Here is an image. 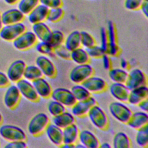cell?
I'll list each match as a JSON object with an SVG mask.
<instances>
[{
	"mask_svg": "<svg viewBox=\"0 0 148 148\" xmlns=\"http://www.w3.org/2000/svg\"><path fill=\"white\" fill-rule=\"evenodd\" d=\"M50 122V119L46 113H38L29 121L27 125L28 132L33 136H38L45 132Z\"/></svg>",
	"mask_w": 148,
	"mask_h": 148,
	"instance_id": "6da1fadb",
	"label": "cell"
},
{
	"mask_svg": "<svg viewBox=\"0 0 148 148\" xmlns=\"http://www.w3.org/2000/svg\"><path fill=\"white\" fill-rule=\"evenodd\" d=\"M87 116L94 127L99 130H105L109 124V117L105 110L98 104L94 105L88 112Z\"/></svg>",
	"mask_w": 148,
	"mask_h": 148,
	"instance_id": "7a4b0ae2",
	"label": "cell"
},
{
	"mask_svg": "<svg viewBox=\"0 0 148 148\" xmlns=\"http://www.w3.org/2000/svg\"><path fill=\"white\" fill-rule=\"evenodd\" d=\"M108 110L110 114L116 120L123 124H127L132 113L126 103L117 101L110 103Z\"/></svg>",
	"mask_w": 148,
	"mask_h": 148,
	"instance_id": "3957f363",
	"label": "cell"
},
{
	"mask_svg": "<svg viewBox=\"0 0 148 148\" xmlns=\"http://www.w3.org/2000/svg\"><path fill=\"white\" fill-rule=\"evenodd\" d=\"M94 73V68L90 63L76 65L71 70L69 78L74 84H82Z\"/></svg>",
	"mask_w": 148,
	"mask_h": 148,
	"instance_id": "277c9868",
	"label": "cell"
},
{
	"mask_svg": "<svg viewBox=\"0 0 148 148\" xmlns=\"http://www.w3.org/2000/svg\"><path fill=\"white\" fill-rule=\"evenodd\" d=\"M0 136L8 142L14 140H26L27 135L20 127L12 124H4L0 126Z\"/></svg>",
	"mask_w": 148,
	"mask_h": 148,
	"instance_id": "5b68a950",
	"label": "cell"
},
{
	"mask_svg": "<svg viewBox=\"0 0 148 148\" xmlns=\"http://www.w3.org/2000/svg\"><path fill=\"white\" fill-rule=\"evenodd\" d=\"M26 30L27 27L23 22L3 25L0 30V38L7 42H13Z\"/></svg>",
	"mask_w": 148,
	"mask_h": 148,
	"instance_id": "8992f818",
	"label": "cell"
},
{
	"mask_svg": "<svg viewBox=\"0 0 148 148\" xmlns=\"http://www.w3.org/2000/svg\"><path fill=\"white\" fill-rule=\"evenodd\" d=\"M50 98L60 102L66 108H71L76 102L71 89L65 87H57L53 89Z\"/></svg>",
	"mask_w": 148,
	"mask_h": 148,
	"instance_id": "52a82bcc",
	"label": "cell"
},
{
	"mask_svg": "<svg viewBox=\"0 0 148 148\" xmlns=\"http://www.w3.org/2000/svg\"><path fill=\"white\" fill-rule=\"evenodd\" d=\"M38 39L32 31L26 30L12 42L14 47L20 51H25L35 46Z\"/></svg>",
	"mask_w": 148,
	"mask_h": 148,
	"instance_id": "ba28073f",
	"label": "cell"
},
{
	"mask_svg": "<svg viewBox=\"0 0 148 148\" xmlns=\"http://www.w3.org/2000/svg\"><path fill=\"white\" fill-rule=\"evenodd\" d=\"M147 76L142 69L134 68L128 72L125 84L130 90L142 86L147 85Z\"/></svg>",
	"mask_w": 148,
	"mask_h": 148,
	"instance_id": "9c48e42d",
	"label": "cell"
},
{
	"mask_svg": "<svg viewBox=\"0 0 148 148\" xmlns=\"http://www.w3.org/2000/svg\"><path fill=\"white\" fill-rule=\"evenodd\" d=\"M106 30L108 40V45L106 53L110 57H117L120 53V49L117 43L116 28L112 21L108 22Z\"/></svg>",
	"mask_w": 148,
	"mask_h": 148,
	"instance_id": "30bf717a",
	"label": "cell"
},
{
	"mask_svg": "<svg viewBox=\"0 0 148 148\" xmlns=\"http://www.w3.org/2000/svg\"><path fill=\"white\" fill-rule=\"evenodd\" d=\"M96 104H97L96 99L93 96L90 95L85 99L76 101L74 105L70 108V112L75 117L82 118L87 116L90 109Z\"/></svg>",
	"mask_w": 148,
	"mask_h": 148,
	"instance_id": "8fae6325",
	"label": "cell"
},
{
	"mask_svg": "<svg viewBox=\"0 0 148 148\" xmlns=\"http://www.w3.org/2000/svg\"><path fill=\"white\" fill-rule=\"evenodd\" d=\"M35 65L40 70L43 76L52 79L57 75V68L51 59L46 56L40 55L35 60Z\"/></svg>",
	"mask_w": 148,
	"mask_h": 148,
	"instance_id": "7c38bea8",
	"label": "cell"
},
{
	"mask_svg": "<svg viewBox=\"0 0 148 148\" xmlns=\"http://www.w3.org/2000/svg\"><path fill=\"white\" fill-rule=\"evenodd\" d=\"M16 85L21 97L32 102H36L39 100L40 98L36 92L32 82L22 78L16 83Z\"/></svg>",
	"mask_w": 148,
	"mask_h": 148,
	"instance_id": "4fadbf2b",
	"label": "cell"
},
{
	"mask_svg": "<svg viewBox=\"0 0 148 148\" xmlns=\"http://www.w3.org/2000/svg\"><path fill=\"white\" fill-rule=\"evenodd\" d=\"M82 84L91 94L102 93L108 88V84L106 80L94 75L89 77Z\"/></svg>",
	"mask_w": 148,
	"mask_h": 148,
	"instance_id": "5bb4252c",
	"label": "cell"
},
{
	"mask_svg": "<svg viewBox=\"0 0 148 148\" xmlns=\"http://www.w3.org/2000/svg\"><path fill=\"white\" fill-rule=\"evenodd\" d=\"M21 98V94L16 84L8 86L3 96V103L7 108L14 109L18 106Z\"/></svg>",
	"mask_w": 148,
	"mask_h": 148,
	"instance_id": "9a60e30c",
	"label": "cell"
},
{
	"mask_svg": "<svg viewBox=\"0 0 148 148\" xmlns=\"http://www.w3.org/2000/svg\"><path fill=\"white\" fill-rule=\"evenodd\" d=\"M26 65V63L22 60H17L12 62L8 67L6 72V75L10 82L16 83L23 78Z\"/></svg>",
	"mask_w": 148,
	"mask_h": 148,
	"instance_id": "2e32d148",
	"label": "cell"
},
{
	"mask_svg": "<svg viewBox=\"0 0 148 148\" xmlns=\"http://www.w3.org/2000/svg\"><path fill=\"white\" fill-rule=\"evenodd\" d=\"M108 88L110 94L116 101L127 102L130 90L125 83L112 82Z\"/></svg>",
	"mask_w": 148,
	"mask_h": 148,
	"instance_id": "e0dca14e",
	"label": "cell"
},
{
	"mask_svg": "<svg viewBox=\"0 0 148 148\" xmlns=\"http://www.w3.org/2000/svg\"><path fill=\"white\" fill-rule=\"evenodd\" d=\"M39 97L43 99L50 98L53 88L49 82L44 76H42L32 82Z\"/></svg>",
	"mask_w": 148,
	"mask_h": 148,
	"instance_id": "ac0fdd59",
	"label": "cell"
},
{
	"mask_svg": "<svg viewBox=\"0 0 148 148\" xmlns=\"http://www.w3.org/2000/svg\"><path fill=\"white\" fill-rule=\"evenodd\" d=\"M78 142L85 148H98L100 145V142L95 134L87 129L80 130Z\"/></svg>",
	"mask_w": 148,
	"mask_h": 148,
	"instance_id": "d6986e66",
	"label": "cell"
},
{
	"mask_svg": "<svg viewBox=\"0 0 148 148\" xmlns=\"http://www.w3.org/2000/svg\"><path fill=\"white\" fill-rule=\"evenodd\" d=\"M49 140L54 145L60 147L63 143L62 129L50 122L44 132Z\"/></svg>",
	"mask_w": 148,
	"mask_h": 148,
	"instance_id": "ffe728a7",
	"label": "cell"
},
{
	"mask_svg": "<svg viewBox=\"0 0 148 148\" xmlns=\"http://www.w3.org/2000/svg\"><path fill=\"white\" fill-rule=\"evenodd\" d=\"M32 31L38 41L49 42L52 30L45 21L36 23L32 24Z\"/></svg>",
	"mask_w": 148,
	"mask_h": 148,
	"instance_id": "44dd1931",
	"label": "cell"
},
{
	"mask_svg": "<svg viewBox=\"0 0 148 148\" xmlns=\"http://www.w3.org/2000/svg\"><path fill=\"white\" fill-rule=\"evenodd\" d=\"M128 126L131 129L137 130L139 128L148 124V114L141 110L132 113V114L127 123Z\"/></svg>",
	"mask_w": 148,
	"mask_h": 148,
	"instance_id": "7402d4cb",
	"label": "cell"
},
{
	"mask_svg": "<svg viewBox=\"0 0 148 148\" xmlns=\"http://www.w3.org/2000/svg\"><path fill=\"white\" fill-rule=\"evenodd\" d=\"M1 16L3 25L23 22L25 18V15L18 8L8 9L1 13Z\"/></svg>",
	"mask_w": 148,
	"mask_h": 148,
	"instance_id": "603a6c76",
	"label": "cell"
},
{
	"mask_svg": "<svg viewBox=\"0 0 148 148\" xmlns=\"http://www.w3.org/2000/svg\"><path fill=\"white\" fill-rule=\"evenodd\" d=\"M147 86H142L130 90L127 102L131 105L137 106L140 102L147 98Z\"/></svg>",
	"mask_w": 148,
	"mask_h": 148,
	"instance_id": "cb8c5ba5",
	"label": "cell"
},
{
	"mask_svg": "<svg viewBox=\"0 0 148 148\" xmlns=\"http://www.w3.org/2000/svg\"><path fill=\"white\" fill-rule=\"evenodd\" d=\"M49 9L45 6L39 3L32 11L28 14L27 18L29 23L31 24L45 21Z\"/></svg>",
	"mask_w": 148,
	"mask_h": 148,
	"instance_id": "d4e9b609",
	"label": "cell"
},
{
	"mask_svg": "<svg viewBox=\"0 0 148 148\" xmlns=\"http://www.w3.org/2000/svg\"><path fill=\"white\" fill-rule=\"evenodd\" d=\"M80 130L75 123L62 129L63 143L75 144L78 142Z\"/></svg>",
	"mask_w": 148,
	"mask_h": 148,
	"instance_id": "484cf974",
	"label": "cell"
},
{
	"mask_svg": "<svg viewBox=\"0 0 148 148\" xmlns=\"http://www.w3.org/2000/svg\"><path fill=\"white\" fill-rule=\"evenodd\" d=\"M76 117L69 111L66 110L61 113L52 117L51 122L57 126L63 129L67 126L75 123Z\"/></svg>",
	"mask_w": 148,
	"mask_h": 148,
	"instance_id": "4316f807",
	"label": "cell"
},
{
	"mask_svg": "<svg viewBox=\"0 0 148 148\" xmlns=\"http://www.w3.org/2000/svg\"><path fill=\"white\" fill-rule=\"evenodd\" d=\"M64 45L70 51L81 46L80 31L74 30L65 36Z\"/></svg>",
	"mask_w": 148,
	"mask_h": 148,
	"instance_id": "83f0119b",
	"label": "cell"
},
{
	"mask_svg": "<svg viewBox=\"0 0 148 148\" xmlns=\"http://www.w3.org/2000/svg\"><path fill=\"white\" fill-rule=\"evenodd\" d=\"M90 59L86 49L82 46L71 51L70 60L76 65L89 63Z\"/></svg>",
	"mask_w": 148,
	"mask_h": 148,
	"instance_id": "f1b7e54d",
	"label": "cell"
},
{
	"mask_svg": "<svg viewBox=\"0 0 148 148\" xmlns=\"http://www.w3.org/2000/svg\"><path fill=\"white\" fill-rule=\"evenodd\" d=\"M112 147L114 148H129L131 147V140L125 132L119 131L116 133L113 138Z\"/></svg>",
	"mask_w": 148,
	"mask_h": 148,
	"instance_id": "f546056e",
	"label": "cell"
},
{
	"mask_svg": "<svg viewBox=\"0 0 148 148\" xmlns=\"http://www.w3.org/2000/svg\"><path fill=\"white\" fill-rule=\"evenodd\" d=\"M128 75V71L121 68H111L109 69L108 76L113 83H125Z\"/></svg>",
	"mask_w": 148,
	"mask_h": 148,
	"instance_id": "4dcf8cb0",
	"label": "cell"
},
{
	"mask_svg": "<svg viewBox=\"0 0 148 148\" xmlns=\"http://www.w3.org/2000/svg\"><path fill=\"white\" fill-rule=\"evenodd\" d=\"M135 140L140 147L145 148L148 146V124L136 130Z\"/></svg>",
	"mask_w": 148,
	"mask_h": 148,
	"instance_id": "1f68e13d",
	"label": "cell"
},
{
	"mask_svg": "<svg viewBox=\"0 0 148 148\" xmlns=\"http://www.w3.org/2000/svg\"><path fill=\"white\" fill-rule=\"evenodd\" d=\"M76 101H81L88 98L91 94L82 84H74L71 88Z\"/></svg>",
	"mask_w": 148,
	"mask_h": 148,
	"instance_id": "d6a6232c",
	"label": "cell"
},
{
	"mask_svg": "<svg viewBox=\"0 0 148 148\" xmlns=\"http://www.w3.org/2000/svg\"><path fill=\"white\" fill-rule=\"evenodd\" d=\"M42 76H43V75L36 65H26L24 72L23 78L29 81L33 82L34 80Z\"/></svg>",
	"mask_w": 148,
	"mask_h": 148,
	"instance_id": "836d02e7",
	"label": "cell"
},
{
	"mask_svg": "<svg viewBox=\"0 0 148 148\" xmlns=\"http://www.w3.org/2000/svg\"><path fill=\"white\" fill-rule=\"evenodd\" d=\"M36 51L40 55H44L49 57H56L54 53V49L49 42L38 41L35 45Z\"/></svg>",
	"mask_w": 148,
	"mask_h": 148,
	"instance_id": "e575fe53",
	"label": "cell"
},
{
	"mask_svg": "<svg viewBox=\"0 0 148 148\" xmlns=\"http://www.w3.org/2000/svg\"><path fill=\"white\" fill-rule=\"evenodd\" d=\"M38 4H39V0H20L17 3V8L25 16Z\"/></svg>",
	"mask_w": 148,
	"mask_h": 148,
	"instance_id": "d590c367",
	"label": "cell"
},
{
	"mask_svg": "<svg viewBox=\"0 0 148 148\" xmlns=\"http://www.w3.org/2000/svg\"><path fill=\"white\" fill-rule=\"evenodd\" d=\"M64 15V10L62 6L49 9L46 21L51 23H55L60 21Z\"/></svg>",
	"mask_w": 148,
	"mask_h": 148,
	"instance_id": "8d00e7d4",
	"label": "cell"
},
{
	"mask_svg": "<svg viewBox=\"0 0 148 148\" xmlns=\"http://www.w3.org/2000/svg\"><path fill=\"white\" fill-rule=\"evenodd\" d=\"M65 38V35L62 31L58 29L52 30L49 43L54 49H55L64 45Z\"/></svg>",
	"mask_w": 148,
	"mask_h": 148,
	"instance_id": "74e56055",
	"label": "cell"
},
{
	"mask_svg": "<svg viewBox=\"0 0 148 148\" xmlns=\"http://www.w3.org/2000/svg\"><path fill=\"white\" fill-rule=\"evenodd\" d=\"M47 109L49 114L51 117L57 116L66 110V108L63 105L53 99H51L49 102L47 106Z\"/></svg>",
	"mask_w": 148,
	"mask_h": 148,
	"instance_id": "f35d334b",
	"label": "cell"
},
{
	"mask_svg": "<svg viewBox=\"0 0 148 148\" xmlns=\"http://www.w3.org/2000/svg\"><path fill=\"white\" fill-rule=\"evenodd\" d=\"M80 42L81 46L84 49L88 48L97 44L94 37L86 31H80Z\"/></svg>",
	"mask_w": 148,
	"mask_h": 148,
	"instance_id": "ab89813d",
	"label": "cell"
},
{
	"mask_svg": "<svg viewBox=\"0 0 148 148\" xmlns=\"http://www.w3.org/2000/svg\"><path fill=\"white\" fill-rule=\"evenodd\" d=\"M86 49L90 58H93V59L101 58L102 56L105 53H106L105 51L101 47V46L97 44L88 48H87Z\"/></svg>",
	"mask_w": 148,
	"mask_h": 148,
	"instance_id": "60d3db41",
	"label": "cell"
},
{
	"mask_svg": "<svg viewBox=\"0 0 148 148\" xmlns=\"http://www.w3.org/2000/svg\"><path fill=\"white\" fill-rule=\"evenodd\" d=\"M54 53L55 56L59 58L64 60H70L71 51L68 50L64 45L55 48L54 50Z\"/></svg>",
	"mask_w": 148,
	"mask_h": 148,
	"instance_id": "b9f144b4",
	"label": "cell"
},
{
	"mask_svg": "<svg viewBox=\"0 0 148 148\" xmlns=\"http://www.w3.org/2000/svg\"><path fill=\"white\" fill-rule=\"evenodd\" d=\"M144 0H125L124 5L127 10L135 11L139 10L140 6Z\"/></svg>",
	"mask_w": 148,
	"mask_h": 148,
	"instance_id": "7bdbcfd3",
	"label": "cell"
},
{
	"mask_svg": "<svg viewBox=\"0 0 148 148\" xmlns=\"http://www.w3.org/2000/svg\"><path fill=\"white\" fill-rule=\"evenodd\" d=\"M99 46L106 53L108 45V40L106 30L104 27H101L99 31Z\"/></svg>",
	"mask_w": 148,
	"mask_h": 148,
	"instance_id": "ee69618b",
	"label": "cell"
},
{
	"mask_svg": "<svg viewBox=\"0 0 148 148\" xmlns=\"http://www.w3.org/2000/svg\"><path fill=\"white\" fill-rule=\"evenodd\" d=\"M39 3L45 6L48 9L60 7L62 6V0H39Z\"/></svg>",
	"mask_w": 148,
	"mask_h": 148,
	"instance_id": "f6af8a7d",
	"label": "cell"
},
{
	"mask_svg": "<svg viewBox=\"0 0 148 148\" xmlns=\"http://www.w3.org/2000/svg\"><path fill=\"white\" fill-rule=\"evenodd\" d=\"M27 147L25 140H14L8 142L5 146V148H25Z\"/></svg>",
	"mask_w": 148,
	"mask_h": 148,
	"instance_id": "bcb514c9",
	"label": "cell"
},
{
	"mask_svg": "<svg viewBox=\"0 0 148 148\" xmlns=\"http://www.w3.org/2000/svg\"><path fill=\"white\" fill-rule=\"evenodd\" d=\"M102 60V63L103 68L106 70H109L112 68V61L110 59V57L106 53H105L102 57L101 58Z\"/></svg>",
	"mask_w": 148,
	"mask_h": 148,
	"instance_id": "7dc6e473",
	"label": "cell"
},
{
	"mask_svg": "<svg viewBox=\"0 0 148 148\" xmlns=\"http://www.w3.org/2000/svg\"><path fill=\"white\" fill-rule=\"evenodd\" d=\"M10 82L6 73L0 71V88L7 87L9 85Z\"/></svg>",
	"mask_w": 148,
	"mask_h": 148,
	"instance_id": "c3c4849f",
	"label": "cell"
},
{
	"mask_svg": "<svg viewBox=\"0 0 148 148\" xmlns=\"http://www.w3.org/2000/svg\"><path fill=\"white\" fill-rule=\"evenodd\" d=\"M139 10L142 12V14L146 18L148 17V0H144L141 4Z\"/></svg>",
	"mask_w": 148,
	"mask_h": 148,
	"instance_id": "681fc988",
	"label": "cell"
},
{
	"mask_svg": "<svg viewBox=\"0 0 148 148\" xmlns=\"http://www.w3.org/2000/svg\"><path fill=\"white\" fill-rule=\"evenodd\" d=\"M137 106L140 109V110L145 112H147V110H148V99H147V98L140 102L138 104Z\"/></svg>",
	"mask_w": 148,
	"mask_h": 148,
	"instance_id": "f907efd6",
	"label": "cell"
},
{
	"mask_svg": "<svg viewBox=\"0 0 148 148\" xmlns=\"http://www.w3.org/2000/svg\"><path fill=\"white\" fill-rule=\"evenodd\" d=\"M120 68L127 71L130 67V64L126 59L123 58L120 61Z\"/></svg>",
	"mask_w": 148,
	"mask_h": 148,
	"instance_id": "816d5d0a",
	"label": "cell"
},
{
	"mask_svg": "<svg viewBox=\"0 0 148 148\" xmlns=\"http://www.w3.org/2000/svg\"><path fill=\"white\" fill-rule=\"evenodd\" d=\"M111 147H112V145L109 142H104L103 143H100L99 147H102V148H110Z\"/></svg>",
	"mask_w": 148,
	"mask_h": 148,
	"instance_id": "f5cc1de1",
	"label": "cell"
},
{
	"mask_svg": "<svg viewBox=\"0 0 148 148\" xmlns=\"http://www.w3.org/2000/svg\"><path fill=\"white\" fill-rule=\"evenodd\" d=\"M4 2L9 5H13L18 3L20 0H3Z\"/></svg>",
	"mask_w": 148,
	"mask_h": 148,
	"instance_id": "db71d44e",
	"label": "cell"
},
{
	"mask_svg": "<svg viewBox=\"0 0 148 148\" xmlns=\"http://www.w3.org/2000/svg\"><path fill=\"white\" fill-rule=\"evenodd\" d=\"M60 147L62 148H74L75 147V144H69V143H62Z\"/></svg>",
	"mask_w": 148,
	"mask_h": 148,
	"instance_id": "11a10c76",
	"label": "cell"
},
{
	"mask_svg": "<svg viewBox=\"0 0 148 148\" xmlns=\"http://www.w3.org/2000/svg\"><path fill=\"white\" fill-rule=\"evenodd\" d=\"M75 147H76V148H85L84 146L79 142H77V143H76L75 144Z\"/></svg>",
	"mask_w": 148,
	"mask_h": 148,
	"instance_id": "9f6ffc18",
	"label": "cell"
},
{
	"mask_svg": "<svg viewBox=\"0 0 148 148\" xmlns=\"http://www.w3.org/2000/svg\"><path fill=\"white\" fill-rule=\"evenodd\" d=\"M1 11H0V30L1 29V28H2V27H3V23H2V16H1Z\"/></svg>",
	"mask_w": 148,
	"mask_h": 148,
	"instance_id": "6f0895ef",
	"label": "cell"
},
{
	"mask_svg": "<svg viewBox=\"0 0 148 148\" xmlns=\"http://www.w3.org/2000/svg\"><path fill=\"white\" fill-rule=\"evenodd\" d=\"M2 121H3V117H2L1 113L0 112V125L2 124Z\"/></svg>",
	"mask_w": 148,
	"mask_h": 148,
	"instance_id": "680465c9",
	"label": "cell"
}]
</instances>
